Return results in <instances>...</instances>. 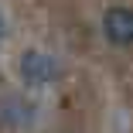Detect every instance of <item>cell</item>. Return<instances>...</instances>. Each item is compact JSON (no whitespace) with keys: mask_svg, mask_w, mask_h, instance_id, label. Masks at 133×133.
Listing matches in <instances>:
<instances>
[{"mask_svg":"<svg viewBox=\"0 0 133 133\" xmlns=\"http://www.w3.org/2000/svg\"><path fill=\"white\" fill-rule=\"evenodd\" d=\"M58 62L44 55V51H24V58H21V75H24V82H31V85H48V82H55L58 78Z\"/></svg>","mask_w":133,"mask_h":133,"instance_id":"obj_1","label":"cell"},{"mask_svg":"<svg viewBox=\"0 0 133 133\" xmlns=\"http://www.w3.org/2000/svg\"><path fill=\"white\" fill-rule=\"evenodd\" d=\"M102 31L113 44H133V7H109L102 17Z\"/></svg>","mask_w":133,"mask_h":133,"instance_id":"obj_2","label":"cell"},{"mask_svg":"<svg viewBox=\"0 0 133 133\" xmlns=\"http://www.w3.org/2000/svg\"><path fill=\"white\" fill-rule=\"evenodd\" d=\"M0 38H4V17H0Z\"/></svg>","mask_w":133,"mask_h":133,"instance_id":"obj_3","label":"cell"}]
</instances>
